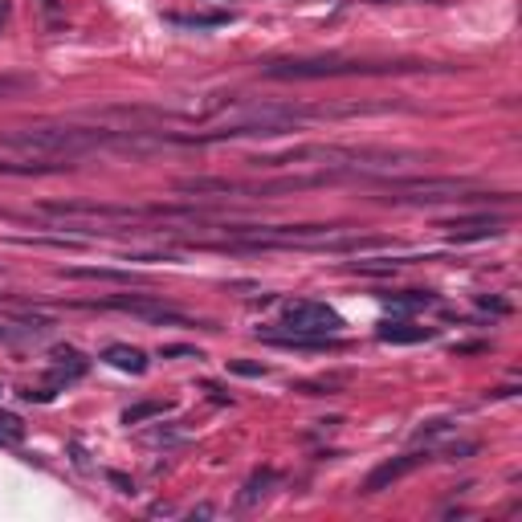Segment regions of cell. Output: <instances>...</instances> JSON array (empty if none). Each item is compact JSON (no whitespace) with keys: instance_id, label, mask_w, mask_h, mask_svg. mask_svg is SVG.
Masks as SVG:
<instances>
[{"instance_id":"obj_16","label":"cell","mask_w":522,"mask_h":522,"mask_svg":"<svg viewBox=\"0 0 522 522\" xmlns=\"http://www.w3.org/2000/svg\"><path fill=\"white\" fill-rule=\"evenodd\" d=\"M473 453H478V441H457V445L445 449V457H449V461H466V457H473Z\"/></svg>"},{"instance_id":"obj_11","label":"cell","mask_w":522,"mask_h":522,"mask_svg":"<svg viewBox=\"0 0 522 522\" xmlns=\"http://www.w3.org/2000/svg\"><path fill=\"white\" fill-rule=\"evenodd\" d=\"M269 481H273V469H257L254 478L245 481V490H241V498H237V502H241V510H249V506H254L257 498L266 494V486H269Z\"/></svg>"},{"instance_id":"obj_12","label":"cell","mask_w":522,"mask_h":522,"mask_svg":"<svg viewBox=\"0 0 522 522\" xmlns=\"http://www.w3.org/2000/svg\"><path fill=\"white\" fill-rule=\"evenodd\" d=\"M54 359H57V371H61L66 380H78L86 371V359L74 351V347H54Z\"/></svg>"},{"instance_id":"obj_8","label":"cell","mask_w":522,"mask_h":522,"mask_svg":"<svg viewBox=\"0 0 522 522\" xmlns=\"http://www.w3.org/2000/svg\"><path fill=\"white\" fill-rule=\"evenodd\" d=\"M383 306H388V311L408 314V311H424V306H437V294H428V290H404V294H388V298H383Z\"/></svg>"},{"instance_id":"obj_21","label":"cell","mask_w":522,"mask_h":522,"mask_svg":"<svg viewBox=\"0 0 522 522\" xmlns=\"http://www.w3.org/2000/svg\"><path fill=\"white\" fill-rule=\"evenodd\" d=\"M4 16H9V0H0V25H4Z\"/></svg>"},{"instance_id":"obj_4","label":"cell","mask_w":522,"mask_h":522,"mask_svg":"<svg viewBox=\"0 0 522 522\" xmlns=\"http://www.w3.org/2000/svg\"><path fill=\"white\" fill-rule=\"evenodd\" d=\"M433 453L428 449H416V453H404V457H392V461H383L380 469H371L367 473V481H363V494H380V490H388L392 481H400V478H408L412 469H421L424 461H428Z\"/></svg>"},{"instance_id":"obj_6","label":"cell","mask_w":522,"mask_h":522,"mask_svg":"<svg viewBox=\"0 0 522 522\" xmlns=\"http://www.w3.org/2000/svg\"><path fill=\"white\" fill-rule=\"evenodd\" d=\"M376 335H380V343H428L437 335V326H421V323H412V318H392Z\"/></svg>"},{"instance_id":"obj_2","label":"cell","mask_w":522,"mask_h":522,"mask_svg":"<svg viewBox=\"0 0 522 522\" xmlns=\"http://www.w3.org/2000/svg\"><path fill=\"white\" fill-rule=\"evenodd\" d=\"M282 326L286 335H298V339H323V335H335L343 326V318L326 302H314V298H294L282 306Z\"/></svg>"},{"instance_id":"obj_5","label":"cell","mask_w":522,"mask_h":522,"mask_svg":"<svg viewBox=\"0 0 522 522\" xmlns=\"http://www.w3.org/2000/svg\"><path fill=\"white\" fill-rule=\"evenodd\" d=\"M502 225H506L502 216H490V212H486V216H461V221H449L445 229L453 233V241H486V237H498Z\"/></svg>"},{"instance_id":"obj_18","label":"cell","mask_w":522,"mask_h":522,"mask_svg":"<svg viewBox=\"0 0 522 522\" xmlns=\"http://www.w3.org/2000/svg\"><path fill=\"white\" fill-rule=\"evenodd\" d=\"M478 306H481V311H494V314H510V302H502V298H490V294H481Z\"/></svg>"},{"instance_id":"obj_1","label":"cell","mask_w":522,"mask_h":522,"mask_svg":"<svg viewBox=\"0 0 522 522\" xmlns=\"http://www.w3.org/2000/svg\"><path fill=\"white\" fill-rule=\"evenodd\" d=\"M421 61H343V57H298V61H269L266 78H343V74H412Z\"/></svg>"},{"instance_id":"obj_19","label":"cell","mask_w":522,"mask_h":522,"mask_svg":"<svg viewBox=\"0 0 522 522\" xmlns=\"http://www.w3.org/2000/svg\"><path fill=\"white\" fill-rule=\"evenodd\" d=\"M25 78H0V99H4V94H21V90H25Z\"/></svg>"},{"instance_id":"obj_10","label":"cell","mask_w":522,"mask_h":522,"mask_svg":"<svg viewBox=\"0 0 522 522\" xmlns=\"http://www.w3.org/2000/svg\"><path fill=\"white\" fill-rule=\"evenodd\" d=\"M164 412H171L168 400H143V404H135V408L123 412V424H143V421H156V416H164Z\"/></svg>"},{"instance_id":"obj_13","label":"cell","mask_w":522,"mask_h":522,"mask_svg":"<svg viewBox=\"0 0 522 522\" xmlns=\"http://www.w3.org/2000/svg\"><path fill=\"white\" fill-rule=\"evenodd\" d=\"M16 441H25V424H21V416L0 412V445H16Z\"/></svg>"},{"instance_id":"obj_20","label":"cell","mask_w":522,"mask_h":522,"mask_svg":"<svg viewBox=\"0 0 522 522\" xmlns=\"http://www.w3.org/2000/svg\"><path fill=\"white\" fill-rule=\"evenodd\" d=\"M111 481H114V486H123V490H127V494H131V490H135V486H131V481L123 478V473H111Z\"/></svg>"},{"instance_id":"obj_14","label":"cell","mask_w":522,"mask_h":522,"mask_svg":"<svg viewBox=\"0 0 522 522\" xmlns=\"http://www.w3.org/2000/svg\"><path fill=\"white\" fill-rule=\"evenodd\" d=\"M176 25H192V29H216L229 25V13H209V16H171Z\"/></svg>"},{"instance_id":"obj_9","label":"cell","mask_w":522,"mask_h":522,"mask_svg":"<svg viewBox=\"0 0 522 522\" xmlns=\"http://www.w3.org/2000/svg\"><path fill=\"white\" fill-rule=\"evenodd\" d=\"M66 278H90V282H143V278H135V273H127V269H61Z\"/></svg>"},{"instance_id":"obj_3","label":"cell","mask_w":522,"mask_h":522,"mask_svg":"<svg viewBox=\"0 0 522 522\" xmlns=\"http://www.w3.org/2000/svg\"><path fill=\"white\" fill-rule=\"evenodd\" d=\"M102 306L139 314V318H147V323H188V314H180L176 306H168L164 298H147V294H114V298H106Z\"/></svg>"},{"instance_id":"obj_17","label":"cell","mask_w":522,"mask_h":522,"mask_svg":"<svg viewBox=\"0 0 522 522\" xmlns=\"http://www.w3.org/2000/svg\"><path fill=\"white\" fill-rule=\"evenodd\" d=\"M229 371H237V376H266V363H245V359H229Z\"/></svg>"},{"instance_id":"obj_7","label":"cell","mask_w":522,"mask_h":522,"mask_svg":"<svg viewBox=\"0 0 522 522\" xmlns=\"http://www.w3.org/2000/svg\"><path fill=\"white\" fill-rule=\"evenodd\" d=\"M102 359L111 367H119V371H131V376H143V371H147V355H143L139 347H127V343H111V347L102 351Z\"/></svg>"},{"instance_id":"obj_15","label":"cell","mask_w":522,"mask_h":522,"mask_svg":"<svg viewBox=\"0 0 522 522\" xmlns=\"http://www.w3.org/2000/svg\"><path fill=\"white\" fill-rule=\"evenodd\" d=\"M164 359H200L196 347H184V343H168V347H159Z\"/></svg>"}]
</instances>
